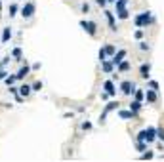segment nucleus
<instances>
[{
  "mask_svg": "<svg viewBox=\"0 0 164 162\" xmlns=\"http://www.w3.org/2000/svg\"><path fill=\"white\" fill-rule=\"evenodd\" d=\"M149 73H151V65L149 63H143L139 67V77L141 78H149Z\"/></svg>",
  "mask_w": 164,
  "mask_h": 162,
  "instance_id": "obj_6",
  "label": "nucleus"
},
{
  "mask_svg": "<svg viewBox=\"0 0 164 162\" xmlns=\"http://www.w3.org/2000/svg\"><path fill=\"white\" fill-rule=\"evenodd\" d=\"M0 6H2V4H0Z\"/></svg>",
  "mask_w": 164,
  "mask_h": 162,
  "instance_id": "obj_38",
  "label": "nucleus"
},
{
  "mask_svg": "<svg viewBox=\"0 0 164 162\" xmlns=\"http://www.w3.org/2000/svg\"><path fill=\"white\" fill-rule=\"evenodd\" d=\"M105 57H107V53H105V50L101 48V50H99V59H101V61H105Z\"/></svg>",
  "mask_w": 164,
  "mask_h": 162,
  "instance_id": "obj_31",
  "label": "nucleus"
},
{
  "mask_svg": "<svg viewBox=\"0 0 164 162\" xmlns=\"http://www.w3.org/2000/svg\"><path fill=\"white\" fill-rule=\"evenodd\" d=\"M139 50L141 52H147L149 50V44H147V42H139Z\"/></svg>",
  "mask_w": 164,
  "mask_h": 162,
  "instance_id": "obj_25",
  "label": "nucleus"
},
{
  "mask_svg": "<svg viewBox=\"0 0 164 162\" xmlns=\"http://www.w3.org/2000/svg\"><path fill=\"white\" fill-rule=\"evenodd\" d=\"M120 90H122V93H124V95H130L132 92H136V86H134V82H132V80H124L122 84H120Z\"/></svg>",
  "mask_w": 164,
  "mask_h": 162,
  "instance_id": "obj_4",
  "label": "nucleus"
},
{
  "mask_svg": "<svg viewBox=\"0 0 164 162\" xmlns=\"http://www.w3.org/2000/svg\"><path fill=\"white\" fill-rule=\"evenodd\" d=\"M149 88H151V90H158V82H155V80H149Z\"/></svg>",
  "mask_w": 164,
  "mask_h": 162,
  "instance_id": "obj_24",
  "label": "nucleus"
},
{
  "mask_svg": "<svg viewBox=\"0 0 164 162\" xmlns=\"http://www.w3.org/2000/svg\"><path fill=\"white\" fill-rule=\"evenodd\" d=\"M35 4H32V2H29V4H25L23 6V10H21V15H23L25 19H29V17H32V14H35Z\"/></svg>",
  "mask_w": 164,
  "mask_h": 162,
  "instance_id": "obj_5",
  "label": "nucleus"
},
{
  "mask_svg": "<svg viewBox=\"0 0 164 162\" xmlns=\"http://www.w3.org/2000/svg\"><path fill=\"white\" fill-rule=\"evenodd\" d=\"M103 50H105V53H107V56H115V52H116L113 44H107V46H105Z\"/></svg>",
  "mask_w": 164,
  "mask_h": 162,
  "instance_id": "obj_17",
  "label": "nucleus"
},
{
  "mask_svg": "<svg viewBox=\"0 0 164 162\" xmlns=\"http://www.w3.org/2000/svg\"><path fill=\"white\" fill-rule=\"evenodd\" d=\"M103 88H105V93H107V95H115V93H116V90H115V84H113L111 80H107V82L103 84Z\"/></svg>",
  "mask_w": 164,
  "mask_h": 162,
  "instance_id": "obj_7",
  "label": "nucleus"
},
{
  "mask_svg": "<svg viewBox=\"0 0 164 162\" xmlns=\"http://www.w3.org/2000/svg\"><path fill=\"white\" fill-rule=\"evenodd\" d=\"M103 63V71L105 73H111L113 71V63H107V61H101Z\"/></svg>",
  "mask_w": 164,
  "mask_h": 162,
  "instance_id": "obj_21",
  "label": "nucleus"
},
{
  "mask_svg": "<svg viewBox=\"0 0 164 162\" xmlns=\"http://www.w3.org/2000/svg\"><path fill=\"white\" fill-rule=\"evenodd\" d=\"M31 90H35V92H40V90H42V82H35V84L31 86Z\"/></svg>",
  "mask_w": 164,
  "mask_h": 162,
  "instance_id": "obj_22",
  "label": "nucleus"
},
{
  "mask_svg": "<svg viewBox=\"0 0 164 162\" xmlns=\"http://www.w3.org/2000/svg\"><path fill=\"white\" fill-rule=\"evenodd\" d=\"M139 109H141V101H132V103H130V111L137 113Z\"/></svg>",
  "mask_w": 164,
  "mask_h": 162,
  "instance_id": "obj_16",
  "label": "nucleus"
},
{
  "mask_svg": "<svg viewBox=\"0 0 164 162\" xmlns=\"http://www.w3.org/2000/svg\"><path fill=\"white\" fill-rule=\"evenodd\" d=\"M82 12L88 14V12H90V6H88V4H82Z\"/></svg>",
  "mask_w": 164,
  "mask_h": 162,
  "instance_id": "obj_33",
  "label": "nucleus"
},
{
  "mask_svg": "<svg viewBox=\"0 0 164 162\" xmlns=\"http://www.w3.org/2000/svg\"><path fill=\"white\" fill-rule=\"evenodd\" d=\"M95 2L99 4V6H105V4H107V0H95Z\"/></svg>",
  "mask_w": 164,
  "mask_h": 162,
  "instance_id": "obj_36",
  "label": "nucleus"
},
{
  "mask_svg": "<svg viewBox=\"0 0 164 162\" xmlns=\"http://www.w3.org/2000/svg\"><path fill=\"white\" fill-rule=\"evenodd\" d=\"M105 15H107V19H109V27H111V31H116V25H115V17H113V14H111V12H105Z\"/></svg>",
  "mask_w": 164,
  "mask_h": 162,
  "instance_id": "obj_13",
  "label": "nucleus"
},
{
  "mask_svg": "<svg viewBox=\"0 0 164 162\" xmlns=\"http://www.w3.org/2000/svg\"><path fill=\"white\" fill-rule=\"evenodd\" d=\"M143 97H145L143 90H136V101H143Z\"/></svg>",
  "mask_w": 164,
  "mask_h": 162,
  "instance_id": "obj_20",
  "label": "nucleus"
},
{
  "mask_svg": "<svg viewBox=\"0 0 164 162\" xmlns=\"http://www.w3.org/2000/svg\"><path fill=\"white\" fill-rule=\"evenodd\" d=\"M134 36H136L137 40H139V38H143V31H141V29H137V31L134 32Z\"/></svg>",
  "mask_w": 164,
  "mask_h": 162,
  "instance_id": "obj_28",
  "label": "nucleus"
},
{
  "mask_svg": "<svg viewBox=\"0 0 164 162\" xmlns=\"http://www.w3.org/2000/svg\"><path fill=\"white\" fill-rule=\"evenodd\" d=\"M15 12H17V6L12 4V6H10V15H15Z\"/></svg>",
  "mask_w": 164,
  "mask_h": 162,
  "instance_id": "obj_30",
  "label": "nucleus"
},
{
  "mask_svg": "<svg viewBox=\"0 0 164 162\" xmlns=\"http://www.w3.org/2000/svg\"><path fill=\"white\" fill-rule=\"evenodd\" d=\"M10 38H12V31H10V29H4V32H2V42L6 44Z\"/></svg>",
  "mask_w": 164,
  "mask_h": 162,
  "instance_id": "obj_15",
  "label": "nucleus"
},
{
  "mask_svg": "<svg viewBox=\"0 0 164 162\" xmlns=\"http://www.w3.org/2000/svg\"><path fill=\"white\" fill-rule=\"evenodd\" d=\"M130 71V61H120L118 63V73H126Z\"/></svg>",
  "mask_w": 164,
  "mask_h": 162,
  "instance_id": "obj_12",
  "label": "nucleus"
},
{
  "mask_svg": "<svg viewBox=\"0 0 164 162\" xmlns=\"http://www.w3.org/2000/svg\"><path fill=\"white\" fill-rule=\"evenodd\" d=\"M145 97H147L149 103H155L157 101V90H147L145 92Z\"/></svg>",
  "mask_w": 164,
  "mask_h": 162,
  "instance_id": "obj_10",
  "label": "nucleus"
},
{
  "mask_svg": "<svg viewBox=\"0 0 164 162\" xmlns=\"http://www.w3.org/2000/svg\"><path fill=\"white\" fill-rule=\"evenodd\" d=\"M141 158H145V160H149V158H153V153H143V155H141Z\"/></svg>",
  "mask_w": 164,
  "mask_h": 162,
  "instance_id": "obj_32",
  "label": "nucleus"
},
{
  "mask_svg": "<svg viewBox=\"0 0 164 162\" xmlns=\"http://www.w3.org/2000/svg\"><path fill=\"white\" fill-rule=\"evenodd\" d=\"M19 90V93H21V97H27L32 90H31V86H27V84H23V86H21V88H17Z\"/></svg>",
  "mask_w": 164,
  "mask_h": 162,
  "instance_id": "obj_11",
  "label": "nucleus"
},
{
  "mask_svg": "<svg viewBox=\"0 0 164 162\" xmlns=\"http://www.w3.org/2000/svg\"><path fill=\"white\" fill-rule=\"evenodd\" d=\"M128 15H130V12H128L126 8H122V10H118V17H120V19H128Z\"/></svg>",
  "mask_w": 164,
  "mask_h": 162,
  "instance_id": "obj_19",
  "label": "nucleus"
},
{
  "mask_svg": "<svg viewBox=\"0 0 164 162\" xmlns=\"http://www.w3.org/2000/svg\"><path fill=\"white\" fill-rule=\"evenodd\" d=\"M90 128H92L90 122H84V124H82V130H90Z\"/></svg>",
  "mask_w": 164,
  "mask_h": 162,
  "instance_id": "obj_34",
  "label": "nucleus"
},
{
  "mask_svg": "<svg viewBox=\"0 0 164 162\" xmlns=\"http://www.w3.org/2000/svg\"><path fill=\"white\" fill-rule=\"evenodd\" d=\"M153 15L149 14V12H143V14H137L136 17H134V23L137 25V27H147V25H151L153 23Z\"/></svg>",
  "mask_w": 164,
  "mask_h": 162,
  "instance_id": "obj_1",
  "label": "nucleus"
},
{
  "mask_svg": "<svg viewBox=\"0 0 164 162\" xmlns=\"http://www.w3.org/2000/svg\"><path fill=\"white\" fill-rule=\"evenodd\" d=\"M157 137L164 141V130H162V128H158V130H157Z\"/></svg>",
  "mask_w": 164,
  "mask_h": 162,
  "instance_id": "obj_27",
  "label": "nucleus"
},
{
  "mask_svg": "<svg viewBox=\"0 0 164 162\" xmlns=\"http://www.w3.org/2000/svg\"><path fill=\"white\" fill-rule=\"evenodd\" d=\"M6 74H8L6 71H0V80H4V78H6Z\"/></svg>",
  "mask_w": 164,
  "mask_h": 162,
  "instance_id": "obj_35",
  "label": "nucleus"
},
{
  "mask_svg": "<svg viewBox=\"0 0 164 162\" xmlns=\"http://www.w3.org/2000/svg\"><path fill=\"white\" fill-rule=\"evenodd\" d=\"M118 116H120V118H134L136 113H134V111H120Z\"/></svg>",
  "mask_w": 164,
  "mask_h": 162,
  "instance_id": "obj_14",
  "label": "nucleus"
},
{
  "mask_svg": "<svg viewBox=\"0 0 164 162\" xmlns=\"http://www.w3.org/2000/svg\"><path fill=\"white\" fill-rule=\"evenodd\" d=\"M107 2H116V0H107Z\"/></svg>",
  "mask_w": 164,
  "mask_h": 162,
  "instance_id": "obj_37",
  "label": "nucleus"
},
{
  "mask_svg": "<svg viewBox=\"0 0 164 162\" xmlns=\"http://www.w3.org/2000/svg\"><path fill=\"white\" fill-rule=\"evenodd\" d=\"M12 56H14L15 59H21V50H19V48H15V50H14V53H12Z\"/></svg>",
  "mask_w": 164,
  "mask_h": 162,
  "instance_id": "obj_26",
  "label": "nucleus"
},
{
  "mask_svg": "<svg viewBox=\"0 0 164 162\" xmlns=\"http://www.w3.org/2000/svg\"><path fill=\"white\" fill-rule=\"evenodd\" d=\"M4 80H6V84H8V86H12V84H14V80H15V77H6Z\"/></svg>",
  "mask_w": 164,
  "mask_h": 162,
  "instance_id": "obj_29",
  "label": "nucleus"
},
{
  "mask_svg": "<svg viewBox=\"0 0 164 162\" xmlns=\"http://www.w3.org/2000/svg\"><path fill=\"white\" fill-rule=\"evenodd\" d=\"M155 137H157V130H155V128H147V130H141V132L137 134V139H139V141H147V143L155 141Z\"/></svg>",
  "mask_w": 164,
  "mask_h": 162,
  "instance_id": "obj_2",
  "label": "nucleus"
},
{
  "mask_svg": "<svg viewBox=\"0 0 164 162\" xmlns=\"http://www.w3.org/2000/svg\"><path fill=\"white\" fill-rule=\"evenodd\" d=\"M80 27H82L86 32H88L90 36H94L95 32H97V25L94 23V21H86V19H82V21H80Z\"/></svg>",
  "mask_w": 164,
  "mask_h": 162,
  "instance_id": "obj_3",
  "label": "nucleus"
},
{
  "mask_svg": "<svg viewBox=\"0 0 164 162\" xmlns=\"http://www.w3.org/2000/svg\"><path fill=\"white\" fill-rule=\"evenodd\" d=\"M130 2V0H116V12H118V10H122V8H126V4Z\"/></svg>",
  "mask_w": 164,
  "mask_h": 162,
  "instance_id": "obj_18",
  "label": "nucleus"
},
{
  "mask_svg": "<svg viewBox=\"0 0 164 162\" xmlns=\"http://www.w3.org/2000/svg\"><path fill=\"white\" fill-rule=\"evenodd\" d=\"M147 149V141H137V151H145Z\"/></svg>",
  "mask_w": 164,
  "mask_h": 162,
  "instance_id": "obj_23",
  "label": "nucleus"
},
{
  "mask_svg": "<svg viewBox=\"0 0 164 162\" xmlns=\"http://www.w3.org/2000/svg\"><path fill=\"white\" fill-rule=\"evenodd\" d=\"M29 71H31V67H29V65H25V67H21V69H19V73L15 74V78H19V80H21V78H25L27 74H29Z\"/></svg>",
  "mask_w": 164,
  "mask_h": 162,
  "instance_id": "obj_9",
  "label": "nucleus"
},
{
  "mask_svg": "<svg viewBox=\"0 0 164 162\" xmlns=\"http://www.w3.org/2000/svg\"><path fill=\"white\" fill-rule=\"evenodd\" d=\"M124 57H126V50H118V52L115 53V57H113V65H118Z\"/></svg>",
  "mask_w": 164,
  "mask_h": 162,
  "instance_id": "obj_8",
  "label": "nucleus"
}]
</instances>
